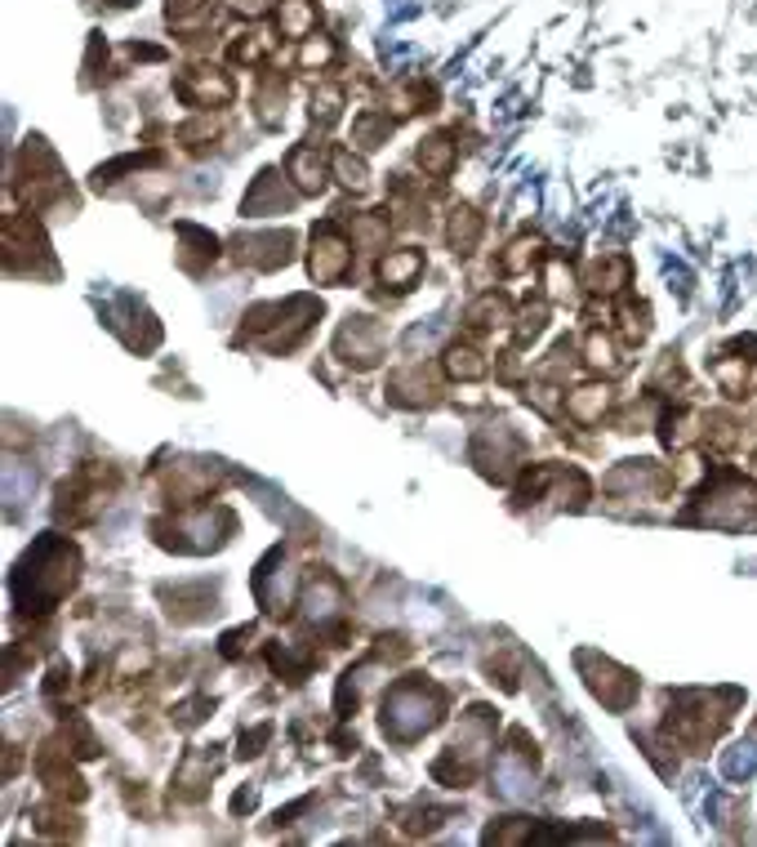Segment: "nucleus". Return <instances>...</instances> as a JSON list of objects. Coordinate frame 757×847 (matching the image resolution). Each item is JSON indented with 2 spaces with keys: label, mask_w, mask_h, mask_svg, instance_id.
Instances as JSON below:
<instances>
[{
  "label": "nucleus",
  "mask_w": 757,
  "mask_h": 847,
  "mask_svg": "<svg viewBox=\"0 0 757 847\" xmlns=\"http://www.w3.org/2000/svg\"><path fill=\"white\" fill-rule=\"evenodd\" d=\"M348 264H353V250L339 237V228H321L312 237V277L317 282H339L343 273H348Z\"/></svg>",
  "instance_id": "3"
},
{
  "label": "nucleus",
  "mask_w": 757,
  "mask_h": 847,
  "mask_svg": "<svg viewBox=\"0 0 757 847\" xmlns=\"http://www.w3.org/2000/svg\"><path fill=\"white\" fill-rule=\"evenodd\" d=\"M339 103H343V90H339V85H325L321 94H312V121L330 125V121L339 116Z\"/></svg>",
  "instance_id": "17"
},
{
  "label": "nucleus",
  "mask_w": 757,
  "mask_h": 847,
  "mask_svg": "<svg viewBox=\"0 0 757 847\" xmlns=\"http://www.w3.org/2000/svg\"><path fill=\"white\" fill-rule=\"evenodd\" d=\"M535 245H539L535 237H530V241H517V245H513V254H504V273H521V268L530 264V259H535Z\"/></svg>",
  "instance_id": "21"
},
{
  "label": "nucleus",
  "mask_w": 757,
  "mask_h": 847,
  "mask_svg": "<svg viewBox=\"0 0 757 847\" xmlns=\"http://www.w3.org/2000/svg\"><path fill=\"white\" fill-rule=\"evenodd\" d=\"M704 500H713V504H704V523L709 527H757V491L744 482V478H735V473H722L709 491H704Z\"/></svg>",
  "instance_id": "2"
},
{
  "label": "nucleus",
  "mask_w": 757,
  "mask_h": 847,
  "mask_svg": "<svg viewBox=\"0 0 757 847\" xmlns=\"http://www.w3.org/2000/svg\"><path fill=\"white\" fill-rule=\"evenodd\" d=\"M437 713H441V696L424 683H401L388 700H383V728L392 736H420L437 723Z\"/></svg>",
  "instance_id": "1"
},
{
  "label": "nucleus",
  "mask_w": 757,
  "mask_h": 847,
  "mask_svg": "<svg viewBox=\"0 0 757 847\" xmlns=\"http://www.w3.org/2000/svg\"><path fill=\"white\" fill-rule=\"evenodd\" d=\"M290 179H295L303 192H321L325 170H321L317 148H295V152H290Z\"/></svg>",
  "instance_id": "8"
},
{
  "label": "nucleus",
  "mask_w": 757,
  "mask_h": 847,
  "mask_svg": "<svg viewBox=\"0 0 757 847\" xmlns=\"http://www.w3.org/2000/svg\"><path fill=\"white\" fill-rule=\"evenodd\" d=\"M477 232H481L477 210H455V219H450V245H455V250H472Z\"/></svg>",
  "instance_id": "14"
},
{
  "label": "nucleus",
  "mask_w": 757,
  "mask_h": 847,
  "mask_svg": "<svg viewBox=\"0 0 757 847\" xmlns=\"http://www.w3.org/2000/svg\"><path fill=\"white\" fill-rule=\"evenodd\" d=\"M548 282H553L548 290H553L558 299H562V295H571V273H562V264H553V268H548Z\"/></svg>",
  "instance_id": "23"
},
{
  "label": "nucleus",
  "mask_w": 757,
  "mask_h": 847,
  "mask_svg": "<svg viewBox=\"0 0 757 847\" xmlns=\"http://www.w3.org/2000/svg\"><path fill=\"white\" fill-rule=\"evenodd\" d=\"M420 165H424L428 174H450V165H455V144H450L446 135L424 139V144H420Z\"/></svg>",
  "instance_id": "10"
},
{
  "label": "nucleus",
  "mask_w": 757,
  "mask_h": 847,
  "mask_svg": "<svg viewBox=\"0 0 757 847\" xmlns=\"http://www.w3.org/2000/svg\"><path fill=\"white\" fill-rule=\"evenodd\" d=\"M588 683H593V691H597L606 705H615V709H619V705H629V696H633V678H629L624 669H610V665H606V678H601V669H597V678H588Z\"/></svg>",
  "instance_id": "9"
},
{
  "label": "nucleus",
  "mask_w": 757,
  "mask_h": 847,
  "mask_svg": "<svg viewBox=\"0 0 757 847\" xmlns=\"http://www.w3.org/2000/svg\"><path fill=\"white\" fill-rule=\"evenodd\" d=\"M330 161H334V174H339V183H348V187H366V183H370V170H366V161H362V157H353L348 148H339Z\"/></svg>",
  "instance_id": "13"
},
{
  "label": "nucleus",
  "mask_w": 757,
  "mask_h": 847,
  "mask_svg": "<svg viewBox=\"0 0 757 847\" xmlns=\"http://www.w3.org/2000/svg\"><path fill=\"white\" fill-rule=\"evenodd\" d=\"M588 366H597V370H615V366H619L606 335H588Z\"/></svg>",
  "instance_id": "19"
},
{
  "label": "nucleus",
  "mask_w": 757,
  "mask_h": 847,
  "mask_svg": "<svg viewBox=\"0 0 757 847\" xmlns=\"http://www.w3.org/2000/svg\"><path fill=\"white\" fill-rule=\"evenodd\" d=\"M286 237H241V259H250V264H259V268H277V264H286Z\"/></svg>",
  "instance_id": "7"
},
{
  "label": "nucleus",
  "mask_w": 757,
  "mask_h": 847,
  "mask_svg": "<svg viewBox=\"0 0 757 847\" xmlns=\"http://www.w3.org/2000/svg\"><path fill=\"white\" fill-rule=\"evenodd\" d=\"M601 411H606V388H580V393L571 398V415L580 420V424H597L601 420Z\"/></svg>",
  "instance_id": "12"
},
{
  "label": "nucleus",
  "mask_w": 757,
  "mask_h": 847,
  "mask_svg": "<svg viewBox=\"0 0 757 847\" xmlns=\"http://www.w3.org/2000/svg\"><path fill=\"white\" fill-rule=\"evenodd\" d=\"M420 268H424V254H420V250H397V254H388L383 264H379V282L405 290L410 282L420 277Z\"/></svg>",
  "instance_id": "5"
},
{
  "label": "nucleus",
  "mask_w": 757,
  "mask_h": 847,
  "mask_svg": "<svg viewBox=\"0 0 757 847\" xmlns=\"http://www.w3.org/2000/svg\"><path fill=\"white\" fill-rule=\"evenodd\" d=\"M290 206V197H286V192H282V179L277 174H259V183H254V192H250V197H245V215H259V210H272V215H277V210H286Z\"/></svg>",
  "instance_id": "6"
},
{
  "label": "nucleus",
  "mask_w": 757,
  "mask_h": 847,
  "mask_svg": "<svg viewBox=\"0 0 757 847\" xmlns=\"http://www.w3.org/2000/svg\"><path fill=\"white\" fill-rule=\"evenodd\" d=\"M330 54H334V45H330L325 36H317V41H308V45H303L299 62H303V68H325V62H330Z\"/></svg>",
  "instance_id": "20"
},
{
  "label": "nucleus",
  "mask_w": 757,
  "mask_h": 847,
  "mask_svg": "<svg viewBox=\"0 0 757 847\" xmlns=\"http://www.w3.org/2000/svg\"><path fill=\"white\" fill-rule=\"evenodd\" d=\"M196 10H205V0H170V23H183Z\"/></svg>",
  "instance_id": "22"
},
{
  "label": "nucleus",
  "mask_w": 757,
  "mask_h": 847,
  "mask_svg": "<svg viewBox=\"0 0 757 847\" xmlns=\"http://www.w3.org/2000/svg\"><path fill=\"white\" fill-rule=\"evenodd\" d=\"M179 94L196 107H223V103H232V81L215 68H196L179 81Z\"/></svg>",
  "instance_id": "4"
},
{
  "label": "nucleus",
  "mask_w": 757,
  "mask_h": 847,
  "mask_svg": "<svg viewBox=\"0 0 757 847\" xmlns=\"http://www.w3.org/2000/svg\"><path fill=\"white\" fill-rule=\"evenodd\" d=\"M508 317V308H504V299H495V295H481L472 308H468V321L472 325H500Z\"/></svg>",
  "instance_id": "16"
},
{
  "label": "nucleus",
  "mask_w": 757,
  "mask_h": 847,
  "mask_svg": "<svg viewBox=\"0 0 757 847\" xmlns=\"http://www.w3.org/2000/svg\"><path fill=\"white\" fill-rule=\"evenodd\" d=\"M446 366H450L455 379H481V375H486V362H481L472 348H450L446 353Z\"/></svg>",
  "instance_id": "15"
},
{
  "label": "nucleus",
  "mask_w": 757,
  "mask_h": 847,
  "mask_svg": "<svg viewBox=\"0 0 757 847\" xmlns=\"http://www.w3.org/2000/svg\"><path fill=\"white\" fill-rule=\"evenodd\" d=\"M388 135V116H379V112H366L362 121H357V144L362 148H379V139Z\"/></svg>",
  "instance_id": "18"
},
{
  "label": "nucleus",
  "mask_w": 757,
  "mask_h": 847,
  "mask_svg": "<svg viewBox=\"0 0 757 847\" xmlns=\"http://www.w3.org/2000/svg\"><path fill=\"white\" fill-rule=\"evenodd\" d=\"M317 23V10L308 0H282V32L286 36H308Z\"/></svg>",
  "instance_id": "11"
}]
</instances>
